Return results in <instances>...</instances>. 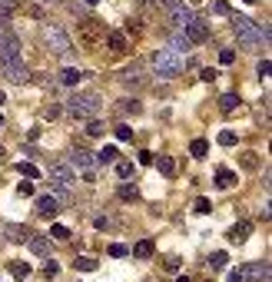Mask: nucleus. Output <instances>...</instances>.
Segmentation results:
<instances>
[{
	"label": "nucleus",
	"instance_id": "obj_1",
	"mask_svg": "<svg viewBox=\"0 0 272 282\" xmlns=\"http://www.w3.org/2000/svg\"><path fill=\"white\" fill-rule=\"evenodd\" d=\"M232 33H236V40H239L246 50H256V47L269 44V27L266 23H252L249 17H232Z\"/></svg>",
	"mask_w": 272,
	"mask_h": 282
},
{
	"label": "nucleus",
	"instance_id": "obj_2",
	"mask_svg": "<svg viewBox=\"0 0 272 282\" xmlns=\"http://www.w3.org/2000/svg\"><path fill=\"white\" fill-rule=\"evenodd\" d=\"M153 70L163 80H173V76L183 73V56L176 50H153Z\"/></svg>",
	"mask_w": 272,
	"mask_h": 282
},
{
	"label": "nucleus",
	"instance_id": "obj_3",
	"mask_svg": "<svg viewBox=\"0 0 272 282\" xmlns=\"http://www.w3.org/2000/svg\"><path fill=\"white\" fill-rule=\"evenodd\" d=\"M66 113L73 119H90L100 113V97L97 93H73L66 100Z\"/></svg>",
	"mask_w": 272,
	"mask_h": 282
},
{
	"label": "nucleus",
	"instance_id": "obj_4",
	"mask_svg": "<svg viewBox=\"0 0 272 282\" xmlns=\"http://www.w3.org/2000/svg\"><path fill=\"white\" fill-rule=\"evenodd\" d=\"M44 40H47V47H50L54 54H60V56L73 54V44H70V37H66V33H63V27H56V23H47Z\"/></svg>",
	"mask_w": 272,
	"mask_h": 282
},
{
	"label": "nucleus",
	"instance_id": "obj_5",
	"mask_svg": "<svg viewBox=\"0 0 272 282\" xmlns=\"http://www.w3.org/2000/svg\"><path fill=\"white\" fill-rule=\"evenodd\" d=\"M0 73L7 76L10 83H27L30 80V73H27L20 56H0Z\"/></svg>",
	"mask_w": 272,
	"mask_h": 282
},
{
	"label": "nucleus",
	"instance_id": "obj_6",
	"mask_svg": "<svg viewBox=\"0 0 272 282\" xmlns=\"http://www.w3.org/2000/svg\"><path fill=\"white\" fill-rule=\"evenodd\" d=\"M50 183H54L56 193H66V189L76 183V176H73V169H70V166L54 163V166H50Z\"/></svg>",
	"mask_w": 272,
	"mask_h": 282
},
{
	"label": "nucleus",
	"instance_id": "obj_7",
	"mask_svg": "<svg viewBox=\"0 0 272 282\" xmlns=\"http://www.w3.org/2000/svg\"><path fill=\"white\" fill-rule=\"evenodd\" d=\"M73 166H76L83 176H87L90 183H93V176H97V153L80 150V146H76V150H73Z\"/></svg>",
	"mask_w": 272,
	"mask_h": 282
},
{
	"label": "nucleus",
	"instance_id": "obj_8",
	"mask_svg": "<svg viewBox=\"0 0 272 282\" xmlns=\"http://www.w3.org/2000/svg\"><path fill=\"white\" fill-rule=\"evenodd\" d=\"M183 30H186V37H189V44H206L209 40V23L206 20H196V17H193Z\"/></svg>",
	"mask_w": 272,
	"mask_h": 282
},
{
	"label": "nucleus",
	"instance_id": "obj_9",
	"mask_svg": "<svg viewBox=\"0 0 272 282\" xmlns=\"http://www.w3.org/2000/svg\"><path fill=\"white\" fill-rule=\"evenodd\" d=\"M0 56H20V40L7 27H0Z\"/></svg>",
	"mask_w": 272,
	"mask_h": 282
},
{
	"label": "nucleus",
	"instance_id": "obj_10",
	"mask_svg": "<svg viewBox=\"0 0 272 282\" xmlns=\"http://www.w3.org/2000/svg\"><path fill=\"white\" fill-rule=\"evenodd\" d=\"M37 213L44 219H54L56 213H60V203H56L54 196H40V199H37Z\"/></svg>",
	"mask_w": 272,
	"mask_h": 282
},
{
	"label": "nucleus",
	"instance_id": "obj_11",
	"mask_svg": "<svg viewBox=\"0 0 272 282\" xmlns=\"http://www.w3.org/2000/svg\"><path fill=\"white\" fill-rule=\"evenodd\" d=\"M246 276L252 282H269V262H249L246 266Z\"/></svg>",
	"mask_w": 272,
	"mask_h": 282
},
{
	"label": "nucleus",
	"instance_id": "obj_12",
	"mask_svg": "<svg viewBox=\"0 0 272 282\" xmlns=\"http://www.w3.org/2000/svg\"><path fill=\"white\" fill-rule=\"evenodd\" d=\"M249 232H252V223L249 219H242V223H236V226L229 229V242H246Z\"/></svg>",
	"mask_w": 272,
	"mask_h": 282
},
{
	"label": "nucleus",
	"instance_id": "obj_13",
	"mask_svg": "<svg viewBox=\"0 0 272 282\" xmlns=\"http://www.w3.org/2000/svg\"><path fill=\"white\" fill-rule=\"evenodd\" d=\"M107 47L113 50V54H126V33H120V30H113L107 37Z\"/></svg>",
	"mask_w": 272,
	"mask_h": 282
},
{
	"label": "nucleus",
	"instance_id": "obj_14",
	"mask_svg": "<svg viewBox=\"0 0 272 282\" xmlns=\"http://www.w3.org/2000/svg\"><path fill=\"white\" fill-rule=\"evenodd\" d=\"M100 27H103L100 20H87V23H83V44H87V47H97V30H100Z\"/></svg>",
	"mask_w": 272,
	"mask_h": 282
},
{
	"label": "nucleus",
	"instance_id": "obj_15",
	"mask_svg": "<svg viewBox=\"0 0 272 282\" xmlns=\"http://www.w3.org/2000/svg\"><path fill=\"white\" fill-rule=\"evenodd\" d=\"M27 242H30V249L37 252V256H47V252H50V239H47V236H33V232H30Z\"/></svg>",
	"mask_w": 272,
	"mask_h": 282
},
{
	"label": "nucleus",
	"instance_id": "obj_16",
	"mask_svg": "<svg viewBox=\"0 0 272 282\" xmlns=\"http://www.w3.org/2000/svg\"><path fill=\"white\" fill-rule=\"evenodd\" d=\"M80 80H83V73H80L76 66H66L63 73H60V83H63V87H76Z\"/></svg>",
	"mask_w": 272,
	"mask_h": 282
},
{
	"label": "nucleus",
	"instance_id": "obj_17",
	"mask_svg": "<svg viewBox=\"0 0 272 282\" xmlns=\"http://www.w3.org/2000/svg\"><path fill=\"white\" fill-rule=\"evenodd\" d=\"M153 252H156L153 239H140V242H136V249H133V256H136V259H150Z\"/></svg>",
	"mask_w": 272,
	"mask_h": 282
},
{
	"label": "nucleus",
	"instance_id": "obj_18",
	"mask_svg": "<svg viewBox=\"0 0 272 282\" xmlns=\"http://www.w3.org/2000/svg\"><path fill=\"white\" fill-rule=\"evenodd\" d=\"M153 163L160 166V173H163V176H176V160H173V156H156Z\"/></svg>",
	"mask_w": 272,
	"mask_h": 282
},
{
	"label": "nucleus",
	"instance_id": "obj_19",
	"mask_svg": "<svg viewBox=\"0 0 272 282\" xmlns=\"http://www.w3.org/2000/svg\"><path fill=\"white\" fill-rule=\"evenodd\" d=\"M169 50H176V54H179V50H193V44H189L186 33H173V37H169Z\"/></svg>",
	"mask_w": 272,
	"mask_h": 282
},
{
	"label": "nucleus",
	"instance_id": "obj_20",
	"mask_svg": "<svg viewBox=\"0 0 272 282\" xmlns=\"http://www.w3.org/2000/svg\"><path fill=\"white\" fill-rule=\"evenodd\" d=\"M232 183H236V173H232V169H216V186L219 189H229Z\"/></svg>",
	"mask_w": 272,
	"mask_h": 282
},
{
	"label": "nucleus",
	"instance_id": "obj_21",
	"mask_svg": "<svg viewBox=\"0 0 272 282\" xmlns=\"http://www.w3.org/2000/svg\"><path fill=\"white\" fill-rule=\"evenodd\" d=\"M236 107H239V97H236V93H226V97L219 100V110H222V113H232Z\"/></svg>",
	"mask_w": 272,
	"mask_h": 282
},
{
	"label": "nucleus",
	"instance_id": "obj_22",
	"mask_svg": "<svg viewBox=\"0 0 272 282\" xmlns=\"http://www.w3.org/2000/svg\"><path fill=\"white\" fill-rule=\"evenodd\" d=\"M189 153H193L196 160H203V156L209 153V143L206 140H193V143H189Z\"/></svg>",
	"mask_w": 272,
	"mask_h": 282
},
{
	"label": "nucleus",
	"instance_id": "obj_23",
	"mask_svg": "<svg viewBox=\"0 0 272 282\" xmlns=\"http://www.w3.org/2000/svg\"><path fill=\"white\" fill-rule=\"evenodd\" d=\"M10 276L27 279V276H30V262H10Z\"/></svg>",
	"mask_w": 272,
	"mask_h": 282
},
{
	"label": "nucleus",
	"instance_id": "obj_24",
	"mask_svg": "<svg viewBox=\"0 0 272 282\" xmlns=\"http://www.w3.org/2000/svg\"><path fill=\"white\" fill-rule=\"evenodd\" d=\"M73 266L80 272H93L97 269V259H90V256H80V259H73Z\"/></svg>",
	"mask_w": 272,
	"mask_h": 282
},
{
	"label": "nucleus",
	"instance_id": "obj_25",
	"mask_svg": "<svg viewBox=\"0 0 272 282\" xmlns=\"http://www.w3.org/2000/svg\"><path fill=\"white\" fill-rule=\"evenodd\" d=\"M120 153H116V146H103V153H97V163H113Z\"/></svg>",
	"mask_w": 272,
	"mask_h": 282
},
{
	"label": "nucleus",
	"instance_id": "obj_26",
	"mask_svg": "<svg viewBox=\"0 0 272 282\" xmlns=\"http://www.w3.org/2000/svg\"><path fill=\"white\" fill-rule=\"evenodd\" d=\"M17 173L27 176V179H37V176H40V169H37L33 163H17Z\"/></svg>",
	"mask_w": 272,
	"mask_h": 282
},
{
	"label": "nucleus",
	"instance_id": "obj_27",
	"mask_svg": "<svg viewBox=\"0 0 272 282\" xmlns=\"http://www.w3.org/2000/svg\"><path fill=\"white\" fill-rule=\"evenodd\" d=\"M50 236H54L56 242H66V239H70V229H66V226H60V223H56V226H50Z\"/></svg>",
	"mask_w": 272,
	"mask_h": 282
},
{
	"label": "nucleus",
	"instance_id": "obj_28",
	"mask_svg": "<svg viewBox=\"0 0 272 282\" xmlns=\"http://www.w3.org/2000/svg\"><path fill=\"white\" fill-rule=\"evenodd\" d=\"M17 7H20V0H0V17H10Z\"/></svg>",
	"mask_w": 272,
	"mask_h": 282
},
{
	"label": "nucleus",
	"instance_id": "obj_29",
	"mask_svg": "<svg viewBox=\"0 0 272 282\" xmlns=\"http://www.w3.org/2000/svg\"><path fill=\"white\" fill-rule=\"evenodd\" d=\"M136 196H140V189H136L133 183H123L120 186V199H136Z\"/></svg>",
	"mask_w": 272,
	"mask_h": 282
},
{
	"label": "nucleus",
	"instance_id": "obj_30",
	"mask_svg": "<svg viewBox=\"0 0 272 282\" xmlns=\"http://www.w3.org/2000/svg\"><path fill=\"white\" fill-rule=\"evenodd\" d=\"M226 262H229V256H226V252H213L209 266H213V269H226Z\"/></svg>",
	"mask_w": 272,
	"mask_h": 282
},
{
	"label": "nucleus",
	"instance_id": "obj_31",
	"mask_svg": "<svg viewBox=\"0 0 272 282\" xmlns=\"http://www.w3.org/2000/svg\"><path fill=\"white\" fill-rule=\"evenodd\" d=\"M219 146H236V133L222 130V133H219Z\"/></svg>",
	"mask_w": 272,
	"mask_h": 282
},
{
	"label": "nucleus",
	"instance_id": "obj_32",
	"mask_svg": "<svg viewBox=\"0 0 272 282\" xmlns=\"http://www.w3.org/2000/svg\"><path fill=\"white\" fill-rule=\"evenodd\" d=\"M113 133H116V140H123V143H126V140H133V130L126 126V123H120V126H116Z\"/></svg>",
	"mask_w": 272,
	"mask_h": 282
},
{
	"label": "nucleus",
	"instance_id": "obj_33",
	"mask_svg": "<svg viewBox=\"0 0 272 282\" xmlns=\"http://www.w3.org/2000/svg\"><path fill=\"white\" fill-rule=\"evenodd\" d=\"M126 246H120V242H113V246H109V256H113V259H123V256H126Z\"/></svg>",
	"mask_w": 272,
	"mask_h": 282
},
{
	"label": "nucleus",
	"instance_id": "obj_34",
	"mask_svg": "<svg viewBox=\"0 0 272 282\" xmlns=\"http://www.w3.org/2000/svg\"><path fill=\"white\" fill-rule=\"evenodd\" d=\"M56 272H60V266H56L54 259H47V266H44V276H47V279H54Z\"/></svg>",
	"mask_w": 272,
	"mask_h": 282
},
{
	"label": "nucleus",
	"instance_id": "obj_35",
	"mask_svg": "<svg viewBox=\"0 0 272 282\" xmlns=\"http://www.w3.org/2000/svg\"><path fill=\"white\" fill-rule=\"evenodd\" d=\"M10 232H13V239H17V242H23V239L30 236V229H23V226H10Z\"/></svg>",
	"mask_w": 272,
	"mask_h": 282
},
{
	"label": "nucleus",
	"instance_id": "obj_36",
	"mask_svg": "<svg viewBox=\"0 0 272 282\" xmlns=\"http://www.w3.org/2000/svg\"><path fill=\"white\" fill-rule=\"evenodd\" d=\"M242 166H246V169H256V166H259L256 153H246V156H242Z\"/></svg>",
	"mask_w": 272,
	"mask_h": 282
},
{
	"label": "nucleus",
	"instance_id": "obj_37",
	"mask_svg": "<svg viewBox=\"0 0 272 282\" xmlns=\"http://www.w3.org/2000/svg\"><path fill=\"white\" fill-rule=\"evenodd\" d=\"M116 176H123V179L133 176V163H116Z\"/></svg>",
	"mask_w": 272,
	"mask_h": 282
},
{
	"label": "nucleus",
	"instance_id": "obj_38",
	"mask_svg": "<svg viewBox=\"0 0 272 282\" xmlns=\"http://www.w3.org/2000/svg\"><path fill=\"white\" fill-rule=\"evenodd\" d=\"M87 133H90V136H103V123H97V119H90Z\"/></svg>",
	"mask_w": 272,
	"mask_h": 282
},
{
	"label": "nucleus",
	"instance_id": "obj_39",
	"mask_svg": "<svg viewBox=\"0 0 272 282\" xmlns=\"http://www.w3.org/2000/svg\"><path fill=\"white\" fill-rule=\"evenodd\" d=\"M196 213H203V216L213 213V203H209V199H196Z\"/></svg>",
	"mask_w": 272,
	"mask_h": 282
},
{
	"label": "nucleus",
	"instance_id": "obj_40",
	"mask_svg": "<svg viewBox=\"0 0 272 282\" xmlns=\"http://www.w3.org/2000/svg\"><path fill=\"white\" fill-rule=\"evenodd\" d=\"M120 107L126 110V113H140V103H136V100H123Z\"/></svg>",
	"mask_w": 272,
	"mask_h": 282
},
{
	"label": "nucleus",
	"instance_id": "obj_41",
	"mask_svg": "<svg viewBox=\"0 0 272 282\" xmlns=\"http://www.w3.org/2000/svg\"><path fill=\"white\" fill-rule=\"evenodd\" d=\"M232 60H236V54H232V50H222V54H219V63H222V66H229Z\"/></svg>",
	"mask_w": 272,
	"mask_h": 282
},
{
	"label": "nucleus",
	"instance_id": "obj_42",
	"mask_svg": "<svg viewBox=\"0 0 272 282\" xmlns=\"http://www.w3.org/2000/svg\"><path fill=\"white\" fill-rule=\"evenodd\" d=\"M216 70H213V66H206V70H203V73H199V80H206V83H213V80H216Z\"/></svg>",
	"mask_w": 272,
	"mask_h": 282
},
{
	"label": "nucleus",
	"instance_id": "obj_43",
	"mask_svg": "<svg viewBox=\"0 0 272 282\" xmlns=\"http://www.w3.org/2000/svg\"><path fill=\"white\" fill-rule=\"evenodd\" d=\"M213 13H229V3L226 0H216V3H213Z\"/></svg>",
	"mask_w": 272,
	"mask_h": 282
},
{
	"label": "nucleus",
	"instance_id": "obj_44",
	"mask_svg": "<svg viewBox=\"0 0 272 282\" xmlns=\"http://www.w3.org/2000/svg\"><path fill=\"white\" fill-rule=\"evenodd\" d=\"M17 193H20V196H33V183H20V186H17Z\"/></svg>",
	"mask_w": 272,
	"mask_h": 282
},
{
	"label": "nucleus",
	"instance_id": "obj_45",
	"mask_svg": "<svg viewBox=\"0 0 272 282\" xmlns=\"http://www.w3.org/2000/svg\"><path fill=\"white\" fill-rule=\"evenodd\" d=\"M153 160H156V156H153V153H146V150L140 153V163H143V166H153Z\"/></svg>",
	"mask_w": 272,
	"mask_h": 282
},
{
	"label": "nucleus",
	"instance_id": "obj_46",
	"mask_svg": "<svg viewBox=\"0 0 272 282\" xmlns=\"http://www.w3.org/2000/svg\"><path fill=\"white\" fill-rule=\"evenodd\" d=\"M269 70H272L269 60H259V76H269Z\"/></svg>",
	"mask_w": 272,
	"mask_h": 282
},
{
	"label": "nucleus",
	"instance_id": "obj_47",
	"mask_svg": "<svg viewBox=\"0 0 272 282\" xmlns=\"http://www.w3.org/2000/svg\"><path fill=\"white\" fill-rule=\"evenodd\" d=\"M229 282H242V272H239V269H232V272H229Z\"/></svg>",
	"mask_w": 272,
	"mask_h": 282
},
{
	"label": "nucleus",
	"instance_id": "obj_48",
	"mask_svg": "<svg viewBox=\"0 0 272 282\" xmlns=\"http://www.w3.org/2000/svg\"><path fill=\"white\" fill-rule=\"evenodd\" d=\"M176 282H189V279H186V276H179V279H176Z\"/></svg>",
	"mask_w": 272,
	"mask_h": 282
},
{
	"label": "nucleus",
	"instance_id": "obj_49",
	"mask_svg": "<svg viewBox=\"0 0 272 282\" xmlns=\"http://www.w3.org/2000/svg\"><path fill=\"white\" fill-rule=\"evenodd\" d=\"M87 3H100V0H87Z\"/></svg>",
	"mask_w": 272,
	"mask_h": 282
},
{
	"label": "nucleus",
	"instance_id": "obj_50",
	"mask_svg": "<svg viewBox=\"0 0 272 282\" xmlns=\"http://www.w3.org/2000/svg\"><path fill=\"white\" fill-rule=\"evenodd\" d=\"M3 100H7V97H3V93H0V103H3Z\"/></svg>",
	"mask_w": 272,
	"mask_h": 282
},
{
	"label": "nucleus",
	"instance_id": "obj_51",
	"mask_svg": "<svg viewBox=\"0 0 272 282\" xmlns=\"http://www.w3.org/2000/svg\"><path fill=\"white\" fill-rule=\"evenodd\" d=\"M246 3H256V0H246Z\"/></svg>",
	"mask_w": 272,
	"mask_h": 282
},
{
	"label": "nucleus",
	"instance_id": "obj_52",
	"mask_svg": "<svg viewBox=\"0 0 272 282\" xmlns=\"http://www.w3.org/2000/svg\"><path fill=\"white\" fill-rule=\"evenodd\" d=\"M0 126H3V116H0Z\"/></svg>",
	"mask_w": 272,
	"mask_h": 282
}]
</instances>
